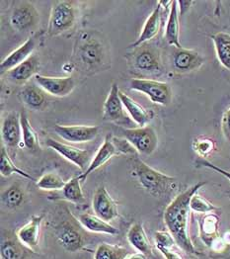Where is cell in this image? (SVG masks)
<instances>
[{
    "label": "cell",
    "instance_id": "cb8c5ba5",
    "mask_svg": "<svg viewBox=\"0 0 230 259\" xmlns=\"http://www.w3.org/2000/svg\"><path fill=\"white\" fill-rule=\"evenodd\" d=\"M219 218L215 214H206L199 221L200 238L207 246H211L213 241L219 238L218 236Z\"/></svg>",
    "mask_w": 230,
    "mask_h": 259
},
{
    "label": "cell",
    "instance_id": "4fadbf2b",
    "mask_svg": "<svg viewBox=\"0 0 230 259\" xmlns=\"http://www.w3.org/2000/svg\"><path fill=\"white\" fill-rule=\"evenodd\" d=\"M124 104L120 97V90L118 84L114 83L108 94L103 107V119L105 121L124 123L126 121V115L124 112Z\"/></svg>",
    "mask_w": 230,
    "mask_h": 259
},
{
    "label": "cell",
    "instance_id": "e575fe53",
    "mask_svg": "<svg viewBox=\"0 0 230 259\" xmlns=\"http://www.w3.org/2000/svg\"><path fill=\"white\" fill-rule=\"evenodd\" d=\"M1 256L3 259H24L25 250L19 241L7 240L1 245Z\"/></svg>",
    "mask_w": 230,
    "mask_h": 259
},
{
    "label": "cell",
    "instance_id": "7bdbcfd3",
    "mask_svg": "<svg viewBox=\"0 0 230 259\" xmlns=\"http://www.w3.org/2000/svg\"><path fill=\"white\" fill-rule=\"evenodd\" d=\"M192 3H193L192 1H178V5H180L181 15H183L188 10Z\"/></svg>",
    "mask_w": 230,
    "mask_h": 259
},
{
    "label": "cell",
    "instance_id": "ab89813d",
    "mask_svg": "<svg viewBox=\"0 0 230 259\" xmlns=\"http://www.w3.org/2000/svg\"><path fill=\"white\" fill-rule=\"evenodd\" d=\"M197 164H198L199 166H202V167H207V168H209V169H212V170H214V171H216V172L223 175L225 178H227L230 181V171L224 170L223 168H220V167H218V166L212 164L211 162H209V161L206 160V159H203V158L198 159V160H197Z\"/></svg>",
    "mask_w": 230,
    "mask_h": 259
},
{
    "label": "cell",
    "instance_id": "7c38bea8",
    "mask_svg": "<svg viewBox=\"0 0 230 259\" xmlns=\"http://www.w3.org/2000/svg\"><path fill=\"white\" fill-rule=\"evenodd\" d=\"M57 237L61 245L69 252H76L83 246L82 234L70 222H63L57 228Z\"/></svg>",
    "mask_w": 230,
    "mask_h": 259
},
{
    "label": "cell",
    "instance_id": "6da1fadb",
    "mask_svg": "<svg viewBox=\"0 0 230 259\" xmlns=\"http://www.w3.org/2000/svg\"><path fill=\"white\" fill-rule=\"evenodd\" d=\"M207 184V182H199L190 187L184 192L177 195L164 211V223L169 233L175 238L176 243L185 252L199 255V251L195 247L190 237V219H191V198Z\"/></svg>",
    "mask_w": 230,
    "mask_h": 259
},
{
    "label": "cell",
    "instance_id": "d6986e66",
    "mask_svg": "<svg viewBox=\"0 0 230 259\" xmlns=\"http://www.w3.org/2000/svg\"><path fill=\"white\" fill-rule=\"evenodd\" d=\"M119 152L117 151V149L115 148L111 137L107 136L103 145L101 146V148L98 150L97 153L95 154V156H94L93 160L91 161L89 167L81 175H79L81 181H85L91 173L94 172L99 167L104 165L106 162H108L114 155H116Z\"/></svg>",
    "mask_w": 230,
    "mask_h": 259
},
{
    "label": "cell",
    "instance_id": "ee69618b",
    "mask_svg": "<svg viewBox=\"0 0 230 259\" xmlns=\"http://www.w3.org/2000/svg\"><path fill=\"white\" fill-rule=\"evenodd\" d=\"M125 259H147V255L142 252H136L132 254H127Z\"/></svg>",
    "mask_w": 230,
    "mask_h": 259
},
{
    "label": "cell",
    "instance_id": "f546056e",
    "mask_svg": "<svg viewBox=\"0 0 230 259\" xmlns=\"http://www.w3.org/2000/svg\"><path fill=\"white\" fill-rule=\"evenodd\" d=\"M21 118L22 138L24 146L31 151L40 150V142L36 131L31 126V123L25 112H22Z\"/></svg>",
    "mask_w": 230,
    "mask_h": 259
},
{
    "label": "cell",
    "instance_id": "f1b7e54d",
    "mask_svg": "<svg viewBox=\"0 0 230 259\" xmlns=\"http://www.w3.org/2000/svg\"><path fill=\"white\" fill-rule=\"evenodd\" d=\"M214 44L216 57L220 65L230 70V34L218 32L211 36Z\"/></svg>",
    "mask_w": 230,
    "mask_h": 259
},
{
    "label": "cell",
    "instance_id": "4316f807",
    "mask_svg": "<svg viewBox=\"0 0 230 259\" xmlns=\"http://www.w3.org/2000/svg\"><path fill=\"white\" fill-rule=\"evenodd\" d=\"M180 24L178 13V1H172L170 6V13L168 16L167 24L165 28V39L170 46L176 49L183 48L180 44Z\"/></svg>",
    "mask_w": 230,
    "mask_h": 259
},
{
    "label": "cell",
    "instance_id": "e0dca14e",
    "mask_svg": "<svg viewBox=\"0 0 230 259\" xmlns=\"http://www.w3.org/2000/svg\"><path fill=\"white\" fill-rule=\"evenodd\" d=\"M37 43H38V37L32 36L25 43L21 45L18 49H16L14 52H12L10 55H8L1 62V65H0L1 73L8 72L15 66L27 61L32 56L34 50L36 49Z\"/></svg>",
    "mask_w": 230,
    "mask_h": 259
},
{
    "label": "cell",
    "instance_id": "f35d334b",
    "mask_svg": "<svg viewBox=\"0 0 230 259\" xmlns=\"http://www.w3.org/2000/svg\"><path fill=\"white\" fill-rule=\"evenodd\" d=\"M112 142L119 153L134 155L137 152L134 147L126 140V138H113Z\"/></svg>",
    "mask_w": 230,
    "mask_h": 259
},
{
    "label": "cell",
    "instance_id": "7402d4cb",
    "mask_svg": "<svg viewBox=\"0 0 230 259\" xmlns=\"http://www.w3.org/2000/svg\"><path fill=\"white\" fill-rule=\"evenodd\" d=\"M120 97L124 104V107L128 114L130 115L131 119L142 128L146 127L147 124L152 120L153 118V112L147 111V109L144 108L141 104L135 102L131 97L126 95V93L120 91Z\"/></svg>",
    "mask_w": 230,
    "mask_h": 259
},
{
    "label": "cell",
    "instance_id": "5b68a950",
    "mask_svg": "<svg viewBox=\"0 0 230 259\" xmlns=\"http://www.w3.org/2000/svg\"><path fill=\"white\" fill-rule=\"evenodd\" d=\"M123 135L140 153L149 155L157 149L158 137L155 130L150 126L137 129H124Z\"/></svg>",
    "mask_w": 230,
    "mask_h": 259
},
{
    "label": "cell",
    "instance_id": "836d02e7",
    "mask_svg": "<svg viewBox=\"0 0 230 259\" xmlns=\"http://www.w3.org/2000/svg\"><path fill=\"white\" fill-rule=\"evenodd\" d=\"M1 200L2 203L10 208V209H15L19 207L24 201V193L21 190L20 187L13 185L9 188H7L2 195H1Z\"/></svg>",
    "mask_w": 230,
    "mask_h": 259
},
{
    "label": "cell",
    "instance_id": "8d00e7d4",
    "mask_svg": "<svg viewBox=\"0 0 230 259\" xmlns=\"http://www.w3.org/2000/svg\"><path fill=\"white\" fill-rule=\"evenodd\" d=\"M193 150L201 157H206L215 150V143L207 137H199L193 142Z\"/></svg>",
    "mask_w": 230,
    "mask_h": 259
},
{
    "label": "cell",
    "instance_id": "2e32d148",
    "mask_svg": "<svg viewBox=\"0 0 230 259\" xmlns=\"http://www.w3.org/2000/svg\"><path fill=\"white\" fill-rule=\"evenodd\" d=\"M78 54L84 65L89 67H94L101 63L104 50L99 41L84 34L78 47Z\"/></svg>",
    "mask_w": 230,
    "mask_h": 259
},
{
    "label": "cell",
    "instance_id": "ffe728a7",
    "mask_svg": "<svg viewBox=\"0 0 230 259\" xmlns=\"http://www.w3.org/2000/svg\"><path fill=\"white\" fill-rule=\"evenodd\" d=\"M40 63L38 57L36 55H32L27 61L8 71L7 75L13 82L24 83L28 81L32 76L37 75Z\"/></svg>",
    "mask_w": 230,
    "mask_h": 259
},
{
    "label": "cell",
    "instance_id": "1f68e13d",
    "mask_svg": "<svg viewBox=\"0 0 230 259\" xmlns=\"http://www.w3.org/2000/svg\"><path fill=\"white\" fill-rule=\"evenodd\" d=\"M0 172H1L2 176H5V177H9L12 174H18V175H20L22 177H25L27 179L34 180V178L30 174H28V173L25 172L24 170L18 168L13 163V161L11 160L8 152L3 146L1 147V154H0Z\"/></svg>",
    "mask_w": 230,
    "mask_h": 259
},
{
    "label": "cell",
    "instance_id": "60d3db41",
    "mask_svg": "<svg viewBox=\"0 0 230 259\" xmlns=\"http://www.w3.org/2000/svg\"><path fill=\"white\" fill-rule=\"evenodd\" d=\"M221 130L224 137L230 143V108L224 112L221 118Z\"/></svg>",
    "mask_w": 230,
    "mask_h": 259
},
{
    "label": "cell",
    "instance_id": "277c9868",
    "mask_svg": "<svg viewBox=\"0 0 230 259\" xmlns=\"http://www.w3.org/2000/svg\"><path fill=\"white\" fill-rule=\"evenodd\" d=\"M130 89L146 94L153 103L162 106H167L172 101V89L166 82L133 78L130 80Z\"/></svg>",
    "mask_w": 230,
    "mask_h": 259
},
{
    "label": "cell",
    "instance_id": "3957f363",
    "mask_svg": "<svg viewBox=\"0 0 230 259\" xmlns=\"http://www.w3.org/2000/svg\"><path fill=\"white\" fill-rule=\"evenodd\" d=\"M77 18V10L72 1H58L51 12L48 32L58 36L71 29Z\"/></svg>",
    "mask_w": 230,
    "mask_h": 259
},
{
    "label": "cell",
    "instance_id": "d6a6232c",
    "mask_svg": "<svg viewBox=\"0 0 230 259\" xmlns=\"http://www.w3.org/2000/svg\"><path fill=\"white\" fill-rule=\"evenodd\" d=\"M66 182L57 173H47L38 180L37 186L42 190L60 191L65 186Z\"/></svg>",
    "mask_w": 230,
    "mask_h": 259
},
{
    "label": "cell",
    "instance_id": "30bf717a",
    "mask_svg": "<svg viewBox=\"0 0 230 259\" xmlns=\"http://www.w3.org/2000/svg\"><path fill=\"white\" fill-rule=\"evenodd\" d=\"M10 22L16 31L27 32L39 22V12L31 3L24 2L14 9Z\"/></svg>",
    "mask_w": 230,
    "mask_h": 259
},
{
    "label": "cell",
    "instance_id": "d4e9b609",
    "mask_svg": "<svg viewBox=\"0 0 230 259\" xmlns=\"http://www.w3.org/2000/svg\"><path fill=\"white\" fill-rule=\"evenodd\" d=\"M126 238L129 244L134 247L139 252L145 253L146 255L152 254V247L150 241L147 238V233L142 224H133L126 234Z\"/></svg>",
    "mask_w": 230,
    "mask_h": 259
},
{
    "label": "cell",
    "instance_id": "9c48e42d",
    "mask_svg": "<svg viewBox=\"0 0 230 259\" xmlns=\"http://www.w3.org/2000/svg\"><path fill=\"white\" fill-rule=\"evenodd\" d=\"M35 81L44 92L57 97L68 95L75 87V81L72 77H52L37 74L35 75Z\"/></svg>",
    "mask_w": 230,
    "mask_h": 259
},
{
    "label": "cell",
    "instance_id": "484cf974",
    "mask_svg": "<svg viewBox=\"0 0 230 259\" xmlns=\"http://www.w3.org/2000/svg\"><path fill=\"white\" fill-rule=\"evenodd\" d=\"M79 223L83 226L87 231L96 233V234H106L111 236H116L119 234V230L110 225L108 222H105L102 219L96 215L84 213L78 216Z\"/></svg>",
    "mask_w": 230,
    "mask_h": 259
},
{
    "label": "cell",
    "instance_id": "d590c367",
    "mask_svg": "<svg viewBox=\"0 0 230 259\" xmlns=\"http://www.w3.org/2000/svg\"><path fill=\"white\" fill-rule=\"evenodd\" d=\"M190 207L192 212L199 213V214H209L216 210H218L212 203H210L209 200L202 197L201 195L196 193L190 201Z\"/></svg>",
    "mask_w": 230,
    "mask_h": 259
},
{
    "label": "cell",
    "instance_id": "7a4b0ae2",
    "mask_svg": "<svg viewBox=\"0 0 230 259\" xmlns=\"http://www.w3.org/2000/svg\"><path fill=\"white\" fill-rule=\"evenodd\" d=\"M130 165L133 176L137 178L143 188L153 197H164L177 188L176 178L150 167L137 157L131 158Z\"/></svg>",
    "mask_w": 230,
    "mask_h": 259
},
{
    "label": "cell",
    "instance_id": "83f0119b",
    "mask_svg": "<svg viewBox=\"0 0 230 259\" xmlns=\"http://www.w3.org/2000/svg\"><path fill=\"white\" fill-rule=\"evenodd\" d=\"M22 101L29 107L34 110H41L45 105L47 99L44 91L40 87L34 83L27 84L22 89Z\"/></svg>",
    "mask_w": 230,
    "mask_h": 259
},
{
    "label": "cell",
    "instance_id": "b9f144b4",
    "mask_svg": "<svg viewBox=\"0 0 230 259\" xmlns=\"http://www.w3.org/2000/svg\"><path fill=\"white\" fill-rule=\"evenodd\" d=\"M161 254L164 256L165 259H184L181 254H179L176 251H173L172 249H166V248H159L158 249Z\"/></svg>",
    "mask_w": 230,
    "mask_h": 259
},
{
    "label": "cell",
    "instance_id": "ac0fdd59",
    "mask_svg": "<svg viewBox=\"0 0 230 259\" xmlns=\"http://www.w3.org/2000/svg\"><path fill=\"white\" fill-rule=\"evenodd\" d=\"M42 221V216H33L17 233L18 240L32 250H35L39 245Z\"/></svg>",
    "mask_w": 230,
    "mask_h": 259
},
{
    "label": "cell",
    "instance_id": "44dd1931",
    "mask_svg": "<svg viewBox=\"0 0 230 259\" xmlns=\"http://www.w3.org/2000/svg\"><path fill=\"white\" fill-rule=\"evenodd\" d=\"M161 9H162V6L158 3L156 8L153 10V12L150 14V16L146 22L141 36L134 43L129 46L130 48L141 47L142 45L153 39L158 34L161 26Z\"/></svg>",
    "mask_w": 230,
    "mask_h": 259
},
{
    "label": "cell",
    "instance_id": "5bb4252c",
    "mask_svg": "<svg viewBox=\"0 0 230 259\" xmlns=\"http://www.w3.org/2000/svg\"><path fill=\"white\" fill-rule=\"evenodd\" d=\"M132 63L134 67L143 72H156L161 70V60L159 53L152 47H140L135 51Z\"/></svg>",
    "mask_w": 230,
    "mask_h": 259
},
{
    "label": "cell",
    "instance_id": "ba28073f",
    "mask_svg": "<svg viewBox=\"0 0 230 259\" xmlns=\"http://www.w3.org/2000/svg\"><path fill=\"white\" fill-rule=\"evenodd\" d=\"M55 132L69 143H88L96 139L99 134L97 126H62L56 125Z\"/></svg>",
    "mask_w": 230,
    "mask_h": 259
},
{
    "label": "cell",
    "instance_id": "8fae6325",
    "mask_svg": "<svg viewBox=\"0 0 230 259\" xmlns=\"http://www.w3.org/2000/svg\"><path fill=\"white\" fill-rule=\"evenodd\" d=\"M205 63V59L197 51L188 49H176L173 54L172 64L177 72L186 73L200 68Z\"/></svg>",
    "mask_w": 230,
    "mask_h": 259
},
{
    "label": "cell",
    "instance_id": "603a6c76",
    "mask_svg": "<svg viewBox=\"0 0 230 259\" xmlns=\"http://www.w3.org/2000/svg\"><path fill=\"white\" fill-rule=\"evenodd\" d=\"M80 177H73L68 182H66L65 186L62 190L56 192L54 195H51L49 199L51 200H65L71 202L73 204H81L83 203V191L80 185Z\"/></svg>",
    "mask_w": 230,
    "mask_h": 259
},
{
    "label": "cell",
    "instance_id": "9a60e30c",
    "mask_svg": "<svg viewBox=\"0 0 230 259\" xmlns=\"http://www.w3.org/2000/svg\"><path fill=\"white\" fill-rule=\"evenodd\" d=\"M1 137L9 148H17L22 142L21 118L16 112H11L3 119Z\"/></svg>",
    "mask_w": 230,
    "mask_h": 259
},
{
    "label": "cell",
    "instance_id": "74e56055",
    "mask_svg": "<svg viewBox=\"0 0 230 259\" xmlns=\"http://www.w3.org/2000/svg\"><path fill=\"white\" fill-rule=\"evenodd\" d=\"M155 243L157 249L159 248H166V249H171L176 243L175 238L173 236L165 231H157L155 233Z\"/></svg>",
    "mask_w": 230,
    "mask_h": 259
},
{
    "label": "cell",
    "instance_id": "8992f818",
    "mask_svg": "<svg viewBox=\"0 0 230 259\" xmlns=\"http://www.w3.org/2000/svg\"><path fill=\"white\" fill-rule=\"evenodd\" d=\"M92 208L96 216L108 223L119 217L117 204L104 186L96 189L92 200Z\"/></svg>",
    "mask_w": 230,
    "mask_h": 259
},
{
    "label": "cell",
    "instance_id": "52a82bcc",
    "mask_svg": "<svg viewBox=\"0 0 230 259\" xmlns=\"http://www.w3.org/2000/svg\"><path fill=\"white\" fill-rule=\"evenodd\" d=\"M47 147L50 149L57 151L59 154H61L65 159L69 160L76 166H78L80 169L86 170L90 163V154L87 151H83L74 147H71L69 145H65L63 143H60L52 138H49L45 141Z\"/></svg>",
    "mask_w": 230,
    "mask_h": 259
},
{
    "label": "cell",
    "instance_id": "4dcf8cb0",
    "mask_svg": "<svg viewBox=\"0 0 230 259\" xmlns=\"http://www.w3.org/2000/svg\"><path fill=\"white\" fill-rule=\"evenodd\" d=\"M127 254L126 248L121 245L101 243L94 253V259H125Z\"/></svg>",
    "mask_w": 230,
    "mask_h": 259
}]
</instances>
